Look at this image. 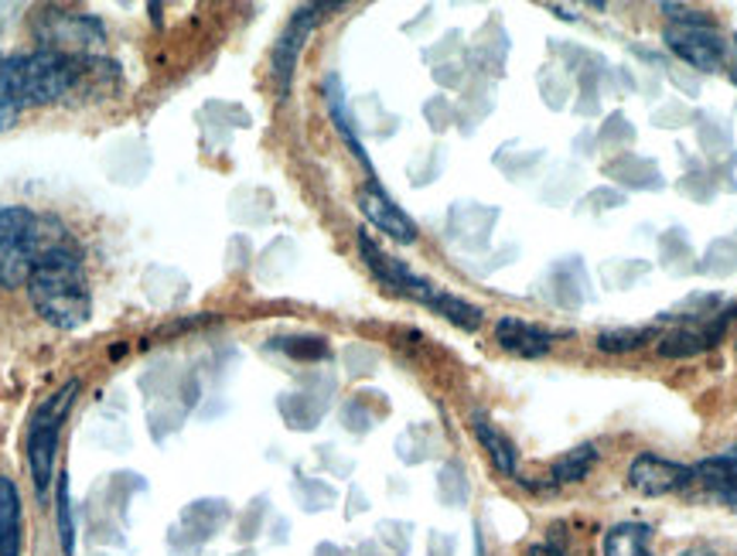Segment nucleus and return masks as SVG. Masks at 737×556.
<instances>
[{"instance_id": "obj_15", "label": "nucleus", "mask_w": 737, "mask_h": 556, "mask_svg": "<svg viewBox=\"0 0 737 556\" xmlns=\"http://www.w3.org/2000/svg\"><path fill=\"white\" fill-rule=\"evenodd\" d=\"M325 99H328V110H331V120H335V127H338V133L346 137V143H349V150L359 158V165L372 175V165H369V155H366V147H362V140L352 133V120H349V113H346V103H341V89H338V79H328L325 82ZM376 178V175H372Z\"/></svg>"}, {"instance_id": "obj_10", "label": "nucleus", "mask_w": 737, "mask_h": 556, "mask_svg": "<svg viewBox=\"0 0 737 556\" xmlns=\"http://www.w3.org/2000/svg\"><path fill=\"white\" fill-rule=\"evenodd\" d=\"M496 341H499V348L509 351V356H519V359H544L547 351L554 348L557 335L547 331V328H539V325H529V321H522V318L506 315V318L496 321Z\"/></svg>"}, {"instance_id": "obj_4", "label": "nucleus", "mask_w": 737, "mask_h": 556, "mask_svg": "<svg viewBox=\"0 0 737 556\" xmlns=\"http://www.w3.org/2000/svg\"><path fill=\"white\" fill-rule=\"evenodd\" d=\"M34 31L44 41V48H52V52H66V56H86V48H92L96 41L107 38L103 24L96 18L66 14V11H56V8H48V11L38 14Z\"/></svg>"}, {"instance_id": "obj_6", "label": "nucleus", "mask_w": 737, "mask_h": 556, "mask_svg": "<svg viewBox=\"0 0 737 556\" xmlns=\"http://www.w3.org/2000/svg\"><path fill=\"white\" fill-rule=\"evenodd\" d=\"M669 52L700 72H717L727 59V41L704 24H666Z\"/></svg>"}, {"instance_id": "obj_5", "label": "nucleus", "mask_w": 737, "mask_h": 556, "mask_svg": "<svg viewBox=\"0 0 737 556\" xmlns=\"http://www.w3.org/2000/svg\"><path fill=\"white\" fill-rule=\"evenodd\" d=\"M359 252H362L366 267L376 274L379 284H386L389 290H397V294H404V297H414L417 305H424V308H434V300H437L440 287H434L430 280H424L420 274H414L404 260L386 257V252L369 239V232H359Z\"/></svg>"}, {"instance_id": "obj_8", "label": "nucleus", "mask_w": 737, "mask_h": 556, "mask_svg": "<svg viewBox=\"0 0 737 556\" xmlns=\"http://www.w3.org/2000/svg\"><path fill=\"white\" fill-rule=\"evenodd\" d=\"M318 11L321 8H301L293 11L290 24L283 28V34L277 38L273 44V82H277V92L280 99L290 92V82H293V72H298V59H301V48L318 21Z\"/></svg>"}, {"instance_id": "obj_24", "label": "nucleus", "mask_w": 737, "mask_h": 556, "mask_svg": "<svg viewBox=\"0 0 737 556\" xmlns=\"http://www.w3.org/2000/svg\"><path fill=\"white\" fill-rule=\"evenodd\" d=\"M730 79H734V82H737V69H734V72H730Z\"/></svg>"}, {"instance_id": "obj_11", "label": "nucleus", "mask_w": 737, "mask_h": 556, "mask_svg": "<svg viewBox=\"0 0 737 556\" xmlns=\"http://www.w3.org/2000/svg\"><path fill=\"white\" fill-rule=\"evenodd\" d=\"M694 481H700L710 495H717L724 505L737 513V447L717 458H707L694 468Z\"/></svg>"}, {"instance_id": "obj_16", "label": "nucleus", "mask_w": 737, "mask_h": 556, "mask_svg": "<svg viewBox=\"0 0 737 556\" xmlns=\"http://www.w3.org/2000/svg\"><path fill=\"white\" fill-rule=\"evenodd\" d=\"M434 315H440V318H448L455 328H461V331H478L481 328V308L478 305H468L465 297H455V294H448V290H440L437 294V300H434V308H430Z\"/></svg>"}, {"instance_id": "obj_23", "label": "nucleus", "mask_w": 737, "mask_h": 556, "mask_svg": "<svg viewBox=\"0 0 737 556\" xmlns=\"http://www.w3.org/2000/svg\"><path fill=\"white\" fill-rule=\"evenodd\" d=\"M529 556H567V546H564V539H547V543H536V546H529Z\"/></svg>"}, {"instance_id": "obj_25", "label": "nucleus", "mask_w": 737, "mask_h": 556, "mask_svg": "<svg viewBox=\"0 0 737 556\" xmlns=\"http://www.w3.org/2000/svg\"><path fill=\"white\" fill-rule=\"evenodd\" d=\"M734 41H737V38H734Z\"/></svg>"}, {"instance_id": "obj_21", "label": "nucleus", "mask_w": 737, "mask_h": 556, "mask_svg": "<svg viewBox=\"0 0 737 556\" xmlns=\"http://www.w3.org/2000/svg\"><path fill=\"white\" fill-rule=\"evenodd\" d=\"M663 14L669 18V24H704V28H714V18L707 11H694V8H683V4H663Z\"/></svg>"}, {"instance_id": "obj_9", "label": "nucleus", "mask_w": 737, "mask_h": 556, "mask_svg": "<svg viewBox=\"0 0 737 556\" xmlns=\"http://www.w3.org/2000/svg\"><path fill=\"white\" fill-rule=\"evenodd\" d=\"M359 209H362V216H366L379 232H386L389 239H397V242H417V222L379 188L376 178H369V185L359 188Z\"/></svg>"}, {"instance_id": "obj_22", "label": "nucleus", "mask_w": 737, "mask_h": 556, "mask_svg": "<svg viewBox=\"0 0 737 556\" xmlns=\"http://www.w3.org/2000/svg\"><path fill=\"white\" fill-rule=\"evenodd\" d=\"M18 117H21V110H18L14 96H11V89L4 82V72H0V133L11 130L18 123Z\"/></svg>"}, {"instance_id": "obj_20", "label": "nucleus", "mask_w": 737, "mask_h": 556, "mask_svg": "<svg viewBox=\"0 0 737 556\" xmlns=\"http://www.w3.org/2000/svg\"><path fill=\"white\" fill-rule=\"evenodd\" d=\"M287 356L293 359H325L328 356V341L325 338H287L280 345Z\"/></svg>"}, {"instance_id": "obj_18", "label": "nucleus", "mask_w": 737, "mask_h": 556, "mask_svg": "<svg viewBox=\"0 0 737 556\" xmlns=\"http://www.w3.org/2000/svg\"><path fill=\"white\" fill-rule=\"evenodd\" d=\"M653 338H656V328H615V331H601L595 345L608 351V356H625V351H638Z\"/></svg>"}, {"instance_id": "obj_17", "label": "nucleus", "mask_w": 737, "mask_h": 556, "mask_svg": "<svg viewBox=\"0 0 737 556\" xmlns=\"http://www.w3.org/2000/svg\"><path fill=\"white\" fill-rule=\"evenodd\" d=\"M595 465H598V447H595V444H580V447L567 450L564 458L554 465V485L584 481L587 475H591Z\"/></svg>"}, {"instance_id": "obj_13", "label": "nucleus", "mask_w": 737, "mask_h": 556, "mask_svg": "<svg viewBox=\"0 0 737 556\" xmlns=\"http://www.w3.org/2000/svg\"><path fill=\"white\" fill-rule=\"evenodd\" d=\"M471 427H475V437L481 440V447L488 450L491 465H496L509 478H519V471H516V444L502 430H496V424H491L485 414H475Z\"/></svg>"}, {"instance_id": "obj_14", "label": "nucleus", "mask_w": 737, "mask_h": 556, "mask_svg": "<svg viewBox=\"0 0 737 556\" xmlns=\"http://www.w3.org/2000/svg\"><path fill=\"white\" fill-rule=\"evenodd\" d=\"M649 539H653V526L618 523L605 533V556H653Z\"/></svg>"}, {"instance_id": "obj_12", "label": "nucleus", "mask_w": 737, "mask_h": 556, "mask_svg": "<svg viewBox=\"0 0 737 556\" xmlns=\"http://www.w3.org/2000/svg\"><path fill=\"white\" fill-rule=\"evenodd\" d=\"M24 539V509L18 485L0 475V556H21Z\"/></svg>"}, {"instance_id": "obj_3", "label": "nucleus", "mask_w": 737, "mask_h": 556, "mask_svg": "<svg viewBox=\"0 0 737 556\" xmlns=\"http://www.w3.org/2000/svg\"><path fill=\"white\" fill-rule=\"evenodd\" d=\"M79 393H82V383L69 379L59 393L48 396L41 407L31 414V424H28V468H31L34 492L41 498H44L48 485H52L62 424H66V417H69V410H72V403H76Z\"/></svg>"}, {"instance_id": "obj_19", "label": "nucleus", "mask_w": 737, "mask_h": 556, "mask_svg": "<svg viewBox=\"0 0 737 556\" xmlns=\"http://www.w3.org/2000/svg\"><path fill=\"white\" fill-rule=\"evenodd\" d=\"M56 513H59V543H62V556H76V523H72L69 475H59V481H56Z\"/></svg>"}, {"instance_id": "obj_1", "label": "nucleus", "mask_w": 737, "mask_h": 556, "mask_svg": "<svg viewBox=\"0 0 737 556\" xmlns=\"http://www.w3.org/2000/svg\"><path fill=\"white\" fill-rule=\"evenodd\" d=\"M24 287L31 297V308L59 331H76L92 315V294L76 246L44 252Z\"/></svg>"}, {"instance_id": "obj_7", "label": "nucleus", "mask_w": 737, "mask_h": 556, "mask_svg": "<svg viewBox=\"0 0 737 556\" xmlns=\"http://www.w3.org/2000/svg\"><path fill=\"white\" fill-rule=\"evenodd\" d=\"M690 481H694V468L659 458V454H649V450L638 454V458L628 465V485L646 498L676 495L683 488H690Z\"/></svg>"}, {"instance_id": "obj_2", "label": "nucleus", "mask_w": 737, "mask_h": 556, "mask_svg": "<svg viewBox=\"0 0 737 556\" xmlns=\"http://www.w3.org/2000/svg\"><path fill=\"white\" fill-rule=\"evenodd\" d=\"M76 246L59 219L34 216L31 209L8 206L0 209V287L28 284L34 264L44 252Z\"/></svg>"}]
</instances>
